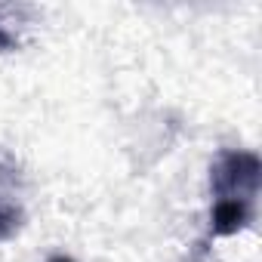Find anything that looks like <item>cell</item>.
I'll return each mask as SVG.
<instances>
[{
	"label": "cell",
	"mask_w": 262,
	"mask_h": 262,
	"mask_svg": "<svg viewBox=\"0 0 262 262\" xmlns=\"http://www.w3.org/2000/svg\"><path fill=\"white\" fill-rule=\"evenodd\" d=\"M213 201L250 204L256 207L259 194V158L253 151H222L210 173Z\"/></svg>",
	"instance_id": "cell-1"
},
{
	"label": "cell",
	"mask_w": 262,
	"mask_h": 262,
	"mask_svg": "<svg viewBox=\"0 0 262 262\" xmlns=\"http://www.w3.org/2000/svg\"><path fill=\"white\" fill-rule=\"evenodd\" d=\"M25 219V201H22V173L19 164L0 151V241H10Z\"/></svg>",
	"instance_id": "cell-2"
},
{
	"label": "cell",
	"mask_w": 262,
	"mask_h": 262,
	"mask_svg": "<svg viewBox=\"0 0 262 262\" xmlns=\"http://www.w3.org/2000/svg\"><path fill=\"white\" fill-rule=\"evenodd\" d=\"M47 262H74V259H71V256H62V253H59V256H50Z\"/></svg>",
	"instance_id": "cell-3"
}]
</instances>
